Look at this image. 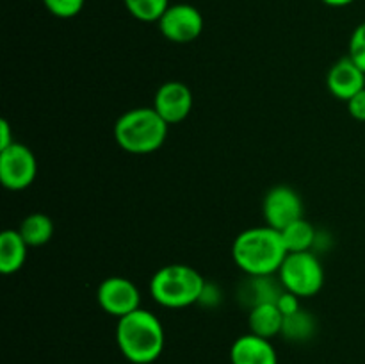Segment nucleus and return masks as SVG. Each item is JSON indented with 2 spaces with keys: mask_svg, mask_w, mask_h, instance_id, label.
Returning <instances> with one entry per match:
<instances>
[{
  "mask_svg": "<svg viewBox=\"0 0 365 364\" xmlns=\"http://www.w3.org/2000/svg\"><path fill=\"white\" fill-rule=\"evenodd\" d=\"M287 257L282 236L269 225L242 231L232 245V259L248 277L278 275Z\"/></svg>",
  "mask_w": 365,
  "mask_h": 364,
  "instance_id": "obj_1",
  "label": "nucleus"
},
{
  "mask_svg": "<svg viewBox=\"0 0 365 364\" xmlns=\"http://www.w3.org/2000/svg\"><path fill=\"white\" fill-rule=\"evenodd\" d=\"M166 334L159 318L146 309H138L120 318L116 345L121 355L132 364H152L160 357Z\"/></svg>",
  "mask_w": 365,
  "mask_h": 364,
  "instance_id": "obj_2",
  "label": "nucleus"
},
{
  "mask_svg": "<svg viewBox=\"0 0 365 364\" xmlns=\"http://www.w3.org/2000/svg\"><path fill=\"white\" fill-rule=\"evenodd\" d=\"M168 128L170 125L153 107H135L118 118L114 123V139L125 152L145 156L164 145Z\"/></svg>",
  "mask_w": 365,
  "mask_h": 364,
  "instance_id": "obj_3",
  "label": "nucleus"
},
{
  "mask_svg": "<svg viewBox=\"0 0 365 364\" xmlns=\"http://www.w3.org/2000/svg\"><path fill=\"white\" fill-rule=\"evenodd\" d=\"M205 278L187 264H168L157 270L150 280V296L166 309H184L198 303Z\"/></svg>",
  "mask_w": 365,
  "mask_h": 364,
  "instance_id": "obj_4",
  "label": "nucleus"
},
{
  "mask_svg": "<svg viewBox=\"0 0 365 364\" xmlns=\"http://www.w3.org/2000/svg\"><path fill=\"white\" fill-rule=\"evenodd\" d=\"M278 280L285 291L294 293L299 298H309L323 289L324 268L312 250L287 253L278 271Z\"/></svg>",
  "mask_w": 365,
  "mask_h": 364,
  "instance_id": "obj_5",
  "label": "nucleus"
},
{
  "mask_svg": "<svg viewBox=\"0 0 365 364\" xmlns=\"http://www.w3.org/2000/svg\"><path fill=\"white\" fill-rule=\"evenodd\" d=\"M38 175V161L24 143L14 141L0 150V182L9 191H24Z\"/></svg>",
  "mask_w": 365,
  "mask_h": 364,
  "instance_id": "obj_6",
  "label": "nucleus"
},
{
  "mask_svg": "<svg viewBox=\"0 0 365 364\" xmlns=\"http://www.w3.org/2000/svg\"><path fill=\"white\" fill-rule=\"evenodd\" d=\"M96 300L103 313L118 320L141 309V293L138 285L125 277H109L100 282Z\"/></svg>",
  "mask_w": 365,
  "mask_h": 364,
  "instance_id": "obj_7",
  "label": "nucleus"
},
{
  "mask_svg": "<svg viewBox=\"0 0 365 364\" xmlns=\"http://www.w3.org/2000/svg\"><path fill=\"white\" fill-rule=\"evenodd\" d=\"M160 34L171 43H191L203 32V16L191 4H171L157 21Z\"/></svg>",
  "mask_w": 365,
  "mask_h": 364,
  "instance_id": "obj_8",
  "label": "nucleus"
},
{
  "mask_svg": "<svg viewBox=\"0 0 365 364\" xmlns=\"http://www.w3.org/2000/svg\"><path fill=\"white\" fill-rule=\"evenodd\" d=\"M262 214L266 225L282 231L292 221L303 218V200L296 189L289 186H274L264 196Z\"/></svg>",
  "mask_w": 365,
  "mask_h": 364,
  "instance_id": "obj_9",
  "label": "nucleus"
},
{
  "mask_svg": "<svg viewBox=\"0 0 365 364\" xmlns=\"http://www.w3.org/2000/svg\"><path fill=\"white\" fill-rule=\"evenodd\" d=\"M153 109L163 116L168 125L184 121L191 114L192 93L184 82L168 81L159 86L153 96Z\"/></svg>",
  "mask_w": 365,
  "mask_h": 364,
  "instance_id": "obj_10",
  "label": "nucleus"
},
{
  "mask_svg": "<svg viewBox=\"0 0 365 364\" xmlns=\"http://www.w3.org/2000/svg\"><path fill=\"white\" fill-rule=\"evenodd\" d=\"M327 86L335 98L348 102L365 88V74L353 63L351 57L346 56L331 64L327 75Z\"/></svg>",
  "mask_w": 365,
  "mask_h": 364,
  "instance_id": "obj_11",
  "label": "nucleus"
},
{
  "mask_svg": "<svg viewBox=\"0 0 365 364\" xmlns=\"http://www.w3.org/2000/svg\"><path fill=\"white\" fill-rule=\"evenodd\" d=\"M232 364H278V355L271 339L260 335L242 334L234 341L230 348Z\"/></svg>",
  "mask_w": 365,
  "mask_h": 364,
  "instance_id": "obj_12",
  "label": "nucleus"
},
{
  "mask_svg": "<svg viewBox=\"0 0 365 364\" xmlns=\"http://www.w3.org/2000/svg\"><path fill=\"white\" fill-rule=\"evenodd\" d=\"M280 280H273V277H248L239 288V302L245 303L248 309H253L262 303H277L278 296L282 295Z\"/></svg>",
  "mask_w": 365,
  "mask_h": 364,
  "instance_id": "obj_13",
  "label": "nucleus"
},
{
  "mask_svg": "<svg viewBox=\"0 0 365 364\" xmlns=\"http://www.w3.org/2000/svg\"><path fill=\"white\" fill-rule=\"evenodd\" d=\"M31 246L25 243L21 234L13 228H7L0 234V271L4 275H13L24 268L27 261V250Z\"/></svg>",
  "mask_w": 365,
  "mask_h": 364,
  "instance_id": "obj_14",
  "label": "nucleus"
},
{
  "mask_svg": "<svg viewBox=\"0 0 365 364\" xmlns=\"http://www.w3.org/2000/svg\"><path fill=\"white\" fill-rule=\"evenodd\" d=\"M284 318L285 316L280 313L277 303H262V305L253 307L248 314L250 332L266 339L280 335L282 327H284Z\"/></svg>",
  "mask_w": 365,
  "mask_h": 364,
  "instance_id": "obj_15",
  "label": "nucleus"
},
{
  "mask_svg": "<svg viewBox=\"0 0 365 364\" xmlns=\"http://www.w3.org/2000/svg\"><path fill=\"white\" fill-rule=\"evenodd\" d=\"M280 232L282 241H284L285 250L287 253H296V252H314V245H316L317 239V231L314 228V225L310 223L305 218H299V220L292 221L291 225H287L285 228H282Z\"/></svg>",
  "mask_w": 365,
  "mask_h": 364,
  "instance_id": "obj_16",
  "label": "nucleus"
},
{
  "mask_svg": "<svg viewBox=\"0 0 365 364\" xmlns=\"http://www.w3.org/2000/svg\"><path fill=\"white\" fill-rule=\"evenodd\" d=\"M53 221L43 213H32L24 218L18 232L25 239L29 246H43L52 239L53 236Z\"/></svg>",
  "mask_w": 365,
  "mask_h": 364,
  "instance_id": "obj_17",
  "label": "nucleus"
},
{
  "mask_svg": "<svg viewBox=\"0 0 365 364\" xmlns=\"http://www.w3.org/2000/svg\"><path fill=\"white\" fill-rule=\"evenodd\" d=\"M317 321L316 318L305 309L296 310L294 314H289L284 318V327H282V334L285 339L292 343H305L316 335Z\"/></svg>",
  "mask_w": 365,
  "mask_h": 364,
  "instance_id": "obj_18",
  "label": "nucleus"
},
{
  "mask_svg": "<svg viewBox=\"0 0 365 364\" xmlns=\"http://www.w3.org/2000/svg\"><path fill=\"white\" fill-rule=\"evenodd\" d=\"M123 4L135 20L145 21V24L159 21L171 6L170 0H123Z\"/></svg>",
  "mask_w": 365,
  "mask_h": 364,
  "instance_id": "obj_19",
  "label": "nucleus"
},
{
  "mask_svg": "<svg viewBox=\"0 0 365 364\" xmlns=\"http://www.w3.org/2000/svg\"><path fill=\"white\" fill-rule=\"evenodd\" d=\"M348 56L351 57L353 63L365 74V21L356 25L355 31H353L351 38H349Z\"/></svg>",
  "mask_w": 365,
  "mask_h": 364,
  "instance_id": "obj_20",
  "label": "nucleus"
},
{
  "mask_svg": "<svg viewBox=\"0 0 365 364\" xmlns=\"http://www.w3.org/2000/svg\"><path fill=\"white\" fill-rule=\"evenodd\" d=\"M46 9L57 18H73L84 7L86 0H43Z\"/></svg>",
  "mask_w": 365,
  "mask_h": 364,
  "instance_id": "obj_21",
  "label": "nucleus"
},
{
  "mask_svg": "<svg viewBox=\"0 0 365 364\" xmlns=\"http://www.w3.org/2000/svg\"><path fill=\"white\" fill-rule=\"evenodd\" d=\"M299 296H296L294 293H289V291H282V295L278 296L277 300V307L280 309V313L284 316H289V314H294L296 310L302 309V303H299Z\"/></svg>",
  "mask_w": 365,
  "mask_h": 364,
  "instance_id": "obj_22",
  "label": "nucleus"
},
{
  "mask_svg": "<svg viewBox=\"0 0 365 364\" xmlns=\"http://www.w3.org/2000/svg\"><path fill=\"white\" fill-rule=\"evenodd\" d=\"M221 300H223V293H221V289L217 288L216 284H209V282H205V288H203L202 296H200L198 305L217 307L221 303Z\"/></svg>",
  "mask_w": 365,
  "mask_h": 364,
  "instance_id": "obj_23",
  "label": "nucleus"
},
{
  "mask_svg": "<svg viewBox=\"0 0 365 364\" xmlns=\"http://www.w3.org/2000/svg\"><path fill=\"white\" fill-rule=\"evenodd\" d=\"M346 103H348V111L351 118L359 121H365V88L360 93H356L353 98H349Z\"/></svg>",
  "mask_w": 365,
  "mask_h": 364,
  "instance_id": "obj_24",
  "label": "nucleus"
},
{
  "mask_svg": "<svg viewBox=\"0 0 365 364\" xmlns=\"http://www.w3.org/2000/svg\"><path fill=\"white\" fill-rule=\"evenodd\" d=\"M16 141L13 136V131H11V125L7 120H0V150L7 148L9 145Z\"/></svg>",
  "mask_w": 365,
  "mask_h": 364,
  "instance_id": "obj_25",
  "label": "nucleus"
},
{
  "mask_svg": "<svg viewBox=\"0 0 365 364\" xmlns=\"http://www.w3.org/2000/svg\"><path fill=\"white\" fill-rule=\"evenodd\" d=\"M323 4H327V6L330 7H346L349 6V4H353L355 0H321Z\"/></svg>",
  "mask_w": 365,
  "mask_h": 364,
  "instance_id": "obj_26",
  "label": "nucleus"
}]
</instances>
